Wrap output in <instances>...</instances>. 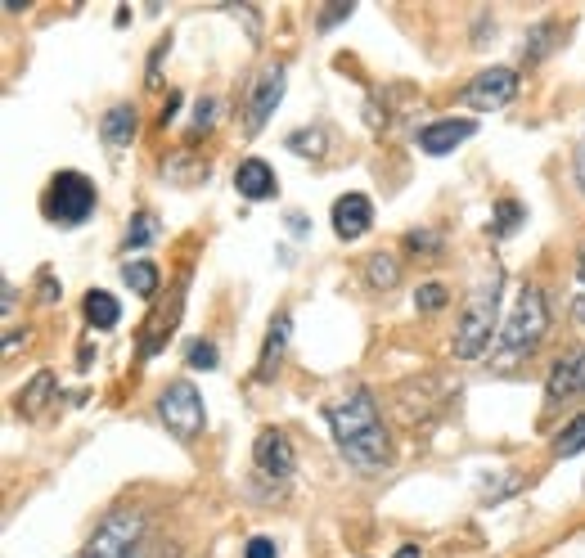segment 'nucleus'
Listing matches in <instances>:
<instances>
[{
	"label": "nucleus",
	"mask_w": 585,
	"mask_h": 558,
	"mask_svg": "<svg viewBox=\"0 0 585 558\" xmlns=\"http://www.w3.org/2000/svg\"><path fill=\"white\" fill-rule=\"evenodd\" d=\"M414 306H419V311H441V306H446V288H441V284H423L419 293H414Z\"/></svg>",
	"instance_id": "nucleus-23"
},
{
	"label": "nucleus",
	"mask_w": 585,
	"mask_h": 558,
	"mask_svg": "<svg viewBox=\"0 0 585 558\" xmlns=\"http://www.w3.org/2000/svg\"><path fill=\"white\" fill-rule=\"evenodd\" d=\"M396 558H419V545H401L396 549Z\"/></svg>",
	"instance_id": "nucleus-31"
},
{
	"label": "nucleus",
	"mask_w": 585,
	"mask_h": 558,
	"mask_svg": "<svg viewBox=\"0 0 585 558\" xmlns=\"http://www.w3.org/2000/svg\"><path fill=\"white\" fill-rule=\"evenodd\" d=\"M284 342H288V315H275V324H270V333H266V347H261V360H257V378H261V383L275 374L279 356H284Z\"/></svg>",
	"instance_id": "nucleus-15"
},
{
	"label": "nucleus",
	"mask_w": 585,
	"mask_h": 558,
	"mask_svg": "<svg viewBox=\"0 0 585 558\" xmlns=\"http://www.w3.org/2000/svg\"><path fill=\"white\" fill-rule=\"evenodd\" d=\"M572 315L585 324V297H576V302H572Z\"/></svg>",
	"instance_id": "nucleus-32"
},
{
	"label": "nucleus",
	"mask_w": 585,
	"mask_h": 558,
	"mask_svg": "<svg viewBox=\"0 0 585 558\" xmlns=\"http://www.w3.org/2000/svg\"><path fill=\"white\" fill-rule=\"evenodd\" d=\"M585 392V347L563 356L554 369H549V383H545V401L558 405V401H572V396Z\"/></svg>",
	"instance_id": "nucleus-10"
},
{
	"label": "nucleus",
	"mask_w": 585,
	"mask_h": 558,
	"mask_svg": "<svg viewBox=\"0 0 585 558\" xmlns=\"http://www.w3.org/2000/svg\"><path fill=\"white\" fill-rule=\"evenodd\" d=\"M329 428H333V437H338V450L360 468V473H374V468H383L387 459H392V441H387L378 405L365 387L342 396L338 405H329Z\"/></svg>",
	"instance_id": "nucleus-1"
},
{
	"label": "nucleus",
	"mask_w": 585,
	"mask_h": 558,
	"mask_svg": "<svg viewBox=\"0 0 585 558\" xmlns=\"http://www.w3.org/2000/svg\"><path fill=\"white\" fill-rule=\"evenodd\" d=\"M234 189H239L243 198H270L275 194V171H270V162L243 158L239 171H234Z\"/></svg>",
	"instance_id": "nucleus-13"
},
{
	"label": "nucleus",
	"mask_w": 585,
	"mask_h": 558,
	"mask_svg": "<svg viewBox=\"0 0 585 558\" xmlns=\"http://www.w3.org/2000/svg\"><path fill=\"white\" fill-rule=\"evenodd\" d=\"M243 558H275V540H270V536H252L248 545H243Z\"/></svg>",
	"instance_id": "nucleus-25"
},
{
	"label": "nucleus",
	"mask_w": 585,
	"mask_h": 558,
	"mask_svg": "<svg viewBox=\"0 0 585 558\" xmlns=\"http://www.w3.org/2000/svg\"><path fill=\"white\" fill-rule=\"evenodd\" d=\"M86 320L95 324V329H113V324L122 320V306H117L113 293L95 288V293H86Z\"/></svg>",
	"instance_id": "nucleus-16"
},
{
	"label": "nucleus",
	"mask_w": 585,
	"mask_h": 558,
	"mask_svg": "<svg viewBox=\"0 0 585 558\" xmlns=\"http://www.w3.org/2000/svg\"><path fill=\"white\" fill-rule=\"evenodd\" d=\"M405 248H437V239H432V234H405Z\"/></svg>",
	"instance_id": "nucleus-28"
},
{
	"label": "nucleus",
	"mask_w": 585,
	"mask_h": 558,
	"mask_svg": "<svg viewBox=\"0 0 585 558\" xmlns=\"http://www.w3.org/2000/svg\"><path fill=\"white\" fill-rule=\"evenodd\" d=\"M500 284H504V270L491 266L482 284L473 288V297H468L464 320H459V329H455V356L459 360H477L486 351V342H491L495 320H500Z\"/></svg>",
	"instance_id": "nucleus-3"
},
{
	"label": "nucleus",
	"mask_w": 585,
	"mask_h": 558,
	"mask_svg": "<svg viewBox=\"0 0 585 558\" xmlns=\"http://www.w3.org/2000/svg\"><path fill=\"white\" fill-rule=\"evenodd\" d=\"M347 14H351V5H333V9H324V14H320V27H333L338 18H347Z\"/></svg>",
	"instance_id": "nucleus-27"
},
{
	"label": "nucleus",
	"mask_w": 585,
	"mask_h": 558,
	"mask_svg": "<svg viewBox=\"0 0 585 558\" xmlns=\"http://www.w3.org/2000/svg\"><path fill=\"white\" fill-rule=\"evenodd\" d=\"M545 329H549L545 293H540V288H522L518 306H513V315L504 320L500 338H495V365L509 369V365H518L522 356H531L536 342L545 338Z\"/></svg>",
	"instance_id": "nucleus-2"
},
{
	"label": "nucleus",
	"mask_w": 585,
	"mask_h": 558,
	"mask_svg": "<svg viewBox=\"0 0 585 558\" xmlns=\"http://www.w3.org/2000/svg\"><path fill=\"white\" fill-rule=\"evenodd\" d=\"M518 221H522V207L513 203V198H504V203L495 207V234H513Z\"/></svg>",
	"instance_id": "nucleus-22"
},
{
	"label": "nucleus",
	"mask_w": 585,
	"mask_h": 558,
	"mask_svg": "<svg viewBox=\"0 0 585 558\" xmlns=\"http://www.w3.org/2000/svg\"><path fill=\"white\" fill-rule=\"evenodd\" d=\"M576 275L585 279V248H581V257H576Z\"/></svg>",
	"instance_id": "nucleus-33"
},
{
	"label": "nucleus",
	"mask_w": 585,
	"mask_h": 558,
	"mask_svg": "<svg viewBox=\"0 0 585 558\" xmlns=\"http://www.w3.org/2000/svg\"><path fill=\"white\" fill-rule=\"evenodd\" d=\"M189 369H216V347L212 342H189Z\"/></svg>",
	"instance_id": "nucleus-24"
},
{
	"label": "nucleus",
	"mask_w": 585,
	"mask_h": 558,
	"mask_svg": "<svg viewBox=\"0 0 585 558\" xmlns=\"http://www.w3.org/2000/svg\"><path fill=\"white\" fill-rule=\"evenodd\" d=\"M581 450H585V414H576V419L567 423L563 432H558L554 455H558V459H572V455H581Z\"/></svg>",
	"instance_id": "nucleus-19"
},
{
	"label": "nucleus",
	"mask_w": 585,
	"mask_h": 558,
	"mask_svg": "<svg viewBox=\"0 0 585 558\" xmlns=\"http://www.w3.org/2000/svg\"><path fill=\"white\" fill-rule=\"evenodd\" d=\"M252 459H257V468L266 477H275V482H284L288 473H293V446H288L284 432L266 428L257 432V441H252Z\"/></svg>",
	"instance_id": "nucleus-8"
},
{
	"label": "nucleus",
	"mask_w": 585,
	"mask_h": 558,
	"mask_svg": "<svg viewBox=\"0 0 585 558\" xmlns=\"http://www.w3.org/2000/svg\"><path fill=\"white\" fill-rule=\"evenodd\" d=\"M279 99H284V68H266L257 77V86H252V99H248V131H261V126L270 122V113L279 108Z\"/></svg>",
	"instance_id": "nucleus-9"
},
{
	"label": "nucleus",
	"mask_w": 585,
	"mask_h": 558,
	"mask_svg": "<svg viewBox=\"0 0 585 558\" xmlns=\"http://www.w3.org/2000/svg\"><path fill=\"white\" fill-rule=\"evenodd\" d=\"M365 279H369V288H392L396 279H401V261H396L392 252H374V257L365 261Z\"/></svg>",
	"instance_id": "nucleus-17"
},
{
	"label": "nucleus",
	"mask_w": 585,
	"mask_h": 558,
	"mask_svg": "<svg viewBox=\"0 0 585 558\" xmlns=\"http://www.w3.org/2000/svg\"><path fill=\"white\" fill-rule=\"evenodd\" d=\"M477 131V122H468V117H446V122H432V126H423L419 131V149L423 153H432V158H441V153H450L455 144H464L468 135Z\"/></svg>",
	"instance_id": "nucleus-12"
},
{
	"label": "nucleus",
	"mask_w": 585,
	"mask_h": 558,
	"mask_svg": "<svg viewBox=\"0 0 585 558\" xmlns=\"http://www.w3.org/2000/svg\"><path fill=\"white\" fill-rule=\"evenodd\" d=\"M513 95H518V72H513V68H486V72H477V77L468 81L464 104H468V108H482V113H491V108H504V104H509Z\"/></svg>",
	"instance_id": "nucleus-7"
},
{
	"label": "nucleus",
	"mask_w": 585,
	"mask_h": 558,
	"mask_svg": "<svg viewBox=\"0 0 585 558\" xmlns=\"http://www.w3.org/2000/svg\"><path fill=\"white\" fill-rule=\"evenodd\" d=\"M54 297H59V284H54L50 270H41V302H54Z\"/></svg>",
	"instance_id": "nucleus-26"
},
{
	"label": "nucleus",
	"mask_w": 585,
	"mask_h": 558,
	"mask_svg": "<svg viewBox=\"0 0 585 558\" xmlns=\"http://www.w3.org/2000/svg\"><path fill=\"white\" fill-rule=\"evenodd\" d=\"M122 279L131 284V293H140V297H153V293H158V266H153V261H126V266H122Z\"/></svg>",
	"instance_id": "nucleus-18"
},
{
	"label": "nucleus",
	"mask_w": 585,
	"mask_h": 558,
	"mask_svg": "<svg viewBox=\"0 0 585 558\" xmlns=\"http://www.w3.org/2000/svg\"><path fill=\"white\" fill-rule=\"evenodd\" d=\"M153 234H158L153 216H149V212H140V216H135V225H131V230H126V252H131V248H144V243H149Z\"/></svg>",
	"instance_id": "nucleus-21"
},
{
	"label": "nucleus",
	"mask_w": 585,
	"mask_h": 558,
	"mask_svg": "<svg viewBox=\"0 0 585 558\" xmlns=\"http://www.w3.org/2000/svg\"><path fill=\"white\" fill-rule=\"evenodd\" d=\"M576 180H581V189H585V140H581V149H576Z\"/></svg>",
	"instance_id": "nucleus-30"
},
{
	"label": "nucleus",
	"mask_w": 585,
	"mask_h": 558,
	"mask_svg": "<svg viewBox=\"0 0 585 558\" xmlns=\"http://www.w3.org/2000/svg\"><path fill=\"white\" fill-rule=\"evenodd\" d=\"M77 558H144V518L140 509H113L95 527L90 545Z\"/></svg>",
	"instance_id": "nucleus-4"
},
{
	"label": "nucleus",
	"mask_w": 585,
	"mask_h": 558,
	"mask_svg": "<svg viewBox=\"0 0 585 558\" xmlns=\"http://www.w3.org/2000/svg\"><path fill=\"white\" fill-rule=\"evenodd\" d=\"M212 113H216L212 99H198V117H194V122H198V126H212Z\"/></svg>",
	"instance_id": "nucleus-29"
},
{
	"label": "nucleus",
	"mask_w": 585,
	"mask_h": 558,
	"mask_svg": "<svg viewBox=\"0 0 585 558\" xmlns=\"http://www.w3.org/2000/svg\"><path fill=\"white\" fill-rule=\"evenodd\" d=\"M54 387V374L50 369H41V374L27 383V392H23V414H41V405H45V392Z\"/></svg>",
	"instance_id": "nucleus-20"
},
{
	"label": "nucleus",
	"mask_w": 585,
	"mask_h": 558,
	"mask_svg": "<svg viewBox=\"0 0 585 558\" xmlns=\"http://www.w3.org/2000/svg\"><path fill=\"white\" fill-rule=\"evenodd\" d=\"M158 414H162V423H167L176 437H194L198 428H203V396L194 392V383H167V392L158 396Z\"/></svg>",
	"instance_id": "nucleus-6"
},
{
	"label": "nucleus",
	"mask_w": 585,
	"mask_h": 558,
	"mask_svg": "<svg viewBox=\"0 0 585 558\" xmlns=\"http://www.w3.org/2000/svg\"><path fill=\"white\" fill-rule=\"evenodd\" d=\"M369 225H374V203H369L365 194H342L338 203H333V234L338 239H360V234H369Z\"/></svg>",
	"instance_id": "nucleus-11"
},
{
	"label": "nucleus",
	"mask_w": 585,
	"mask_h": 558,
	"mask_svg": "<svg viewBox=\"0 0 585 558\" xmlns=\"http://www.w3.org/2000/svg\"><path fill=\"white\" fill-rule=\"evenodd\" d=\"M99 135H104L108 149H126L135 135V108L131 104H117L104 113V126H99Z\"/></svg>",
	"instance_id": "nucleus-14"
},
{
	"label": "nucleus",
	"mask_w": 585,
	"mask_h": 558,
	"mask_svg": "<svg viewBox=\"0 0 585 558\" xmlns=\"http://www.w3.org/2000/svg\"><path fill=\"white\" fill-rule=\"evenodd\" d=\"M45 212H50L54 225H81L90 212H95V185H90L81 171H59L50 180V194H45Z\"/></svg>",
	"instance_id": "nucleus-5"
}]
</instances>
